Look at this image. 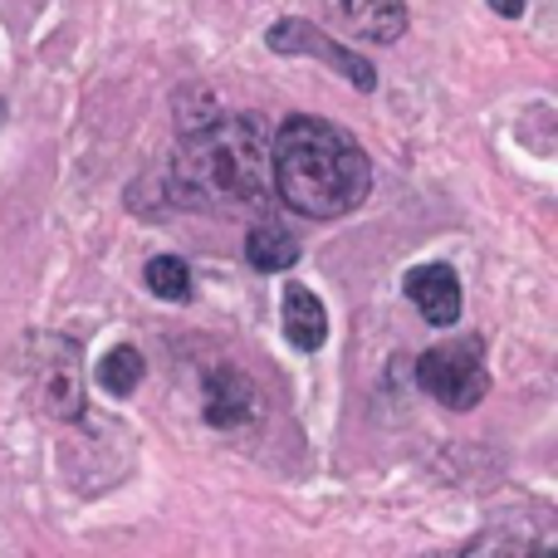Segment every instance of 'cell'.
<instances>
[{
	"mask_svg": "<svg viewBox=\"0 0 558 558\" xmlns=\"http://www.w3.org/2000/svg\"><path fill=\"white\" fill-rule=\"evenodd\" d=\"M270 182L299 216L333 221L363 206L373 192L367 153L328 118H284V128L270 137Z\"/></svg>",
	"mask_w": 558,
	"mask_h": 558,
	"instance_id": "obj_1",
	"label": "cell"
},
{
	"mask_svg": "<svg viewBox=\"0 0 558 558\" xmlns=\"http://www.w3.org/2000/svg\"><path fill=\"white\" fill-rule=\"evenodd\" d=\"M172 182L186 202H260L270 192V128L260 113L202 123L182 137Z\"/></svg>",
	"mask_w": 558,
	"mask_h": 558,
	"instance_id": "obj_2",
	"label": "cell"
},
{
	"mask_svg": "<svg viewBox=\"0 0 558 558\" xmlns=\"http://www.w3.org/2000/svg\"><path fill=\"white\" fill-rule=\"evenodd\" d=\"M416 383L426 397H436L451 412H471L485 402L490 392V377H485V348L481 338H456V343L426 348L422 363H416Z\"/></svg>",
	"mask_w": 558,
	"mask_h": 558,
	"instance_id": "obj_3",
	"label": "cell"
},
{
	"mask_svg": "<svg viewBox=\"0 0 558 558\" xmlns=\"http://www.w3.org/2000/svg\"><path fill=\"white\" fill-rule=\"evenodd\" d=\"M260 392H255V383L241 373V367L231 363H216L206 367L202 377V416L211 426H221V432H235V426H251L260 422Z\"/></svg>",
	"mask_w": 558,
	"mask_h": 558,
	"instance_id": "obj_4",
	"label": "cell"
},
{
	"mask_svg": "<svg viewBox=\"0 0 558 558\" xmlns=\"http://www.w3.org/2000/svg\"><path fill=\"white\" fill-rule=\"evenodd\" d=\"M270 49H279V54H308V59H328V64L338 69V74H348L357 88H377V69L367 64L363 54H353V49L333 45L328 35H318L308 20H279V25H270Z\"/></svg>",
	"mask_w": 558,
	"mask_h": 558,
	"instance_id": "obj_5",
	"label": "cell"
},
{
	"mask_svg": "<svg viewBox=\"0 0 558 558\" xmlns=\"http://www.w3.org/2000/svg\"><path fill=\"white\" fill-rule=\"evenodd\" d=\"M39 397L49 416H84V373H78V348L69 338H49V357L39 363Z\"/></svg>",
	"mask_w": 558,
	"mask_h": 558,
	"instance_id": "obj_6",
	"label": "cell"
},
{
	"mask_svg": "<svg viewBox=\"0 0 558 558\" xmlns=\"http://www.w3.org/2000/svg\"><path fill=\"white\" fill-rule=\"evenodd\" d=\"M338 29L357 39H373V45H387V39H402L407 29V0H314Z\"/></svg>",
	"mask_w": 558,
	"mask_h": 558,
	"instance_id": "obj_7",
	"label": "cell"
},
{
	"mask_svg": "<svg viewBox=\"0 0 558 558\" xmlns=\"http://www.w3.org/2000/svg\"><path fill=\"white\" fill-rule=\"evenodd\" d=\"M402 289H407V299L416 304V314H422L426 324L446 328V324L461 318V279H456L451 265H441V260L416 265V270H407Z\"/></svg>",
	"mask_w": 558,
	"mask_h": 558,
	"instance_id": "obj_8",
	"label": "cell"
},
{
	"mask_svg": "<svg viewBox=\"0 0 558 558\" xmlns=\"http://www.w3.org/2000/svg\"><path fill=\"white\" fill-rule=\"evenodd\" d=\"M279 324H284V338L299 348V353H314L328 338V314L318 304L314 289L304 284H284V299H279Z\"/></svg>",
	"mask_w": 558,
	"mask_h": 558,
	"instance_id": "obj_9",
	"label": "cell"
},
{
	"mask_svg": "<svg viewBox=\"0 0 558 558\" xmlns=\"http://www.w3.org/2000/svg\"><path fill=\"white\" fill-rule=\"evenodd\" d=\"M245 260L260 275H284L289 265L299 260V245L289 241L284 231H275V226H255V231L245 235Z\"/></svg>",
	"mask_w": 558,
	"mask_h": 558,
	"instance_id": "obj_10",
	"label": "cell"
},
{
	"mask_svg": "<svg viewBox=\"0 0 558 558\" xmlns=\"http://www.w3.org/2000/svg\"><path fill=\"white\" fill-rule=\"evenodd\" d=\"M143 353L137 348H113V353H104V363H98V387H104L108 397H133L137 387H143Z\"/></svg>",
	"mask_w": 558,
	"mask_h": 558,
	"instance_id": "obj_11",
	"label": "cell"
},
{
	"mask_svg": "<svg viewBox=\"0 0 558 558\" xmlns=\"http://www.w3.org/2000/svg\"><path fill=\"white\" fill-rule=\"evenodd\" d=\"M143 279L157 299H172V304H186V299H192V270H186V260H177V255H153Z\"/></svg>",
	"mask_w": 558,
	"mask_h": 558,
	"instance_id": "obj_12",
	"label": "cell"
},
{
	"mask_svg": "<svg viewBox=\"0 0 558 558\" xmlns=\"http://www.w3.org/2000/svg\"><path fill=\"white\" fill-rule=\"evenodd\" d=\"M490 10H500L505 20H514V15H524V0H490Z\"/></svg>",
	"mask_w": 558,
	"mask_h": 558,
	"instance_id": "obj_13",
	"label": "cell"
},
{
	"mask_svg": "<svg viewBox=\"0 0 558 558\" xmlns=\"http://www.w3.org/2000/svg\"><path fill=\"white\" fill-rule=\"evenodd\" d=\"M0 113H5V108H0Z\"/></svg>",
	"mask_w": 558,
	"mask_h": 558,
	"instance_id": "obj_14",
	"label": "cell"
}]
</instances>
